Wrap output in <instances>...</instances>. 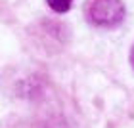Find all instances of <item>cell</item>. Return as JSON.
Segmentation results:
<instances>
[{
  "instance_id": "1",
  "label": "cell",
  "mask_w": 134,
  "mask_h": 128,
  "mask_svg": "<svg viewBox=\"0 0 134 128\" xmlns=\"http://www.w3.org/2000/svg\"><path fill=\"white\" fill-rule=\"evenodd\" d=\"M86 17L96 27H115L125 19V4L121 0H88Z\"/></svg>"
},
{
  "instance_id": "2",
  "label": "cell",
  "mask_w": 134,
  "mask_h": 128,
  "mask_svg": "<svg viewBox=\"0 0 134 128\" xmlns=\"http://www.w3.org/2000/svg\"><path fill=\"white\" fill-rule=\"evenodd\" d=\"M46 2H48V6H50L54 11H58V14H65V11L71 8L73 0H46Z\"/></svg>"
},
{
  "instance_id": "3",
  "label": "cell",
  "mask_w": 134,
  "mask_h": 128,
  "mask_svg": "<svg viewBox=\"0 0 134 128\" xmlns=\"http://www.w3.org/2000/svg\"><path fill=\"white\" fill-rule=\"evenodd\" d=\"M130 61H132V65H134V48H132V54H130Z\"/></svg>"
}]
</instances>
